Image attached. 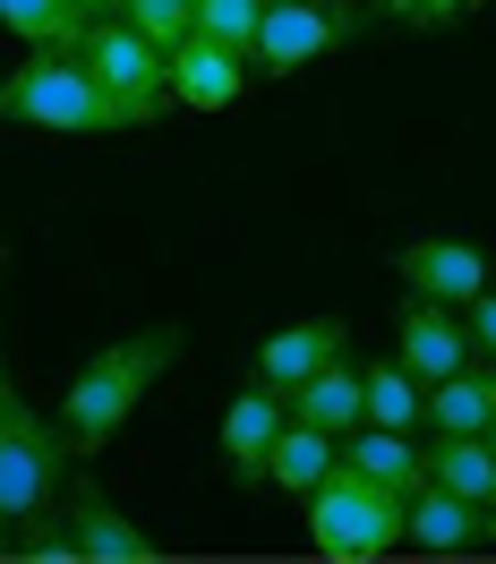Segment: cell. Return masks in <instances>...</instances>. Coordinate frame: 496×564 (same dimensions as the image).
Wrapping results in <instances>:
<instances>
[{
	"label": "cell",
	"mask_w": 496,
	"mask_h": 564,
	"mask_svg": "<svg viewBox=\"0 0 496 564\" xmlns=\"http://www.w3.org/2000/svg\"><path fill=\"white\" fill-rule=\"evenodd\" d=\"M180 351H188V334L180 325H145V334H120V343H104V351L86 359L69 377V393H61V436H69V454H104L120 427L138 420V402L163 377L180 368Z\"/></svg>",
	"instance_id": "1"
},
{
	"label": "cell",
	"mask_w": 496,
	"mask_h": 564,
	"mask_svg": "<svg viewBox=\"0 0 496 564\" xmlns=\"http://www.w3.org/2000/svg\"><path fill=\"white\" fill-rule=\"evenodd\" d=\"M0 120L52 129V138H111V129H120L111 95L86 77L77 52H35V61H18V69L0 77Z\"/></svg>",
	"instance_id": "2"
},
{
	"label": "cell",
	"mask_w": 496,
	"mask_h": 564,
	"mask_svg": "<svg viewBox=\"0 0 496 564\" xmlns=\"http://www.w3.org/2000/svg\"><path fill=\"white\" fill-rule=\"evenodd\" d=\"M69 462L77 454H69V436H61V420H43L35 402L18 393V377H0V522L52 513Z\"/></svg>",
	"instance_id": "3"
},
{
	"label": "cell",
	"mask_w": 496,
	"mask_h": 564,
	"mask_svg": "<svg viewBox=\"0 0 496 564\" xmlns=\"http://www.w3.org/2000/svg\"><path fill=\"white\" fill-rule=\"evenodd\" d=\"M402 530H411V496H386L377 479H359L343 445H334V470H325L317 488H309V539H317V556H386L402 547Z\"/></svg>",
	"instance_id": "4"
},
{
	"label": "cell",
	"mask_w": 496,
	"mask_h": 564,
	"mask_svg": "<svg viewBox=\"0 0 496 564\" xmlns=\"http://www.w3.org/2000/svg\"><path fill=\"white\" fill-rule=\"evenodd\" d=\"M77 61H86V77L111 95L120 129H145L154 111L172 104V52H163V43H145L129 18H86Z\"/></svg>",
	"instance_id": "5"
},
{
	"label": "cell",
	"mask_w": 496,
	"mask_h": 564,
	"mask_svg": "<svg viewBox=\"0 0 496 564\" xmlns=\"http://www.w3.org/2000/svg\"><path fill=\"white\" fill-rule=\"evenodd\" d=\"M352 26H359V0H266V26H257L248 61L266 77H291V69H309V61H325Z\"/></svg>",
	"instance_id": "6"
},
{
	"label": "cell",
	"mask_w": 496,
	"mask_h": 564,
	"mask_svg": "<svg viewBox=\"0 0 496 564\" xmlns=\"http://www.w3.org/2000/svg\"><path fill=\"white\" fill-rule=\"evenodd\" d=\"M393 359L420 377V386H436V377H454V368H471L479 359V343H471V317H454L445 300H402V317H393Z\"/></svg>",
	"instance_id": "7"
},
{
	"label": "cell",
	"mask_w": 496,
	"mask_h": 564,
	"mask_svg": "<svg viewBox=\"0 0 496 564\" xmlns=\"http://www.w3.org/2000/svg\"><path fill=\"white\" fill-rule=\"evenodd\" d=\"M393 274L411 282L420 300H445V308H471L479 291H488V248L471 240H445V231H428V240H402L393 248Z\"/></svg>",
	"instance_id": "8"
},
{
	"label": "cell",
	"mask_w": 496,
	"mask_h": 564,
	"mask_svg": "<svg viewBox=\"0 0 496 564\" xmlns=\"http://www.w3.org/2000/svg\"><path fill=\"white\" fill-rule=\"evenodd\" d=\"M248 95V52H231L223 35H180L172 43V104L188 111H231Z\"/></svg>",
	"instance_id": "9"
},
{
	"label": "cell",
	"mask_w": 496,
	"mask_h": 564,
	"mask_svg": "<svg viewBox=\"0 0 496 564\" xmlns=\"http://www.w3.org/2000/svg\"><path fill=\"white\" fill-rule=\"evenodd\" d=\"M291 420V393L283 386H240L231 393V411H223V462H231V479H248V488H266V454H274V436H283Z\"/></svg>",
	"instance_id": "10"
},
{
	"label": "cell",
	"mask_w": 496,
	"mask_h": 564,
	"mask_svg": "<svg viewBox=\"0 0 496 564\" xmlns=\"http://www.w3.org/2000/svg\"><path fill=\"white\" fill-rule=\"evenodd\" d=\"M69 530H77V547H86V564H154V539L95 479H69Z\"/></svg>",
	"instance_id": "11"
},
{
	"label": "cell",
	"mask_w": 496,
	"mask_h": 564,
	"mask_svg": "<svg viewBox=\"0 0 496 564\" xmlns=\"http://www.w3.org/2000/svg\"><path fill=\"white\" fill-rule=\"evenodd\" d=\"M343 351H352V325L343 317H300V325H283V334L257 343V377L291 393L300 377H317L325 359H343Z\"/></svg>",
	"instance_id": "12"
},
{
	"label": "cell",
	"mask_w": 496,
	"mask_h": 564,
	"mask_svg": "<svg viewBox=\"0 0 496 564\" xmlns=\"http://www.w3.org/2000/svg\"><path fill=\"white\" fill-rule=\"evenodd\" d=\"M488 539V513L471 505V496L436 488V479H420V496H411V530H402V547H428V556H462V547H479Z\"/></svg>",
	"instance_id": "13"
},
{
	"label": "cell",
	"mask_w": 496,
	"mask_h": 564,
	"mask_svg": "<svg viewBox=\"0 0 496 564\" xmlns=\"http://www.w3.org/2000/svg\"><path fill=\"white\" fill-rule=\"evenodd\" d=\"M488 420H496V359H471V368L428 386V427L436 436H488Z\"/></svg>",
	"instance_id": "14"
},
{
	"label": "cell",
	"mask_w": 496,
	"mask_h": 564,
	"mask_svg": "<svg viewBox=\"0 0 496 564\" xmlns=\"http://www.w3.org/2000/svg\"><path fill=\"white\" fill-rule=\"evenodd\" d=\"M291 420L325 427V436H352V427L368 420V402H359V368H352V351H343V359H325L317 377H300V386H291Z\"/></svg>",
	"instance_id": "15"
},
{
	"label": "cell",
	"mask_w": 496,
	"mask_h": 564,
	"mask_svg": "<svg viewBox=\"0 0 496 564\" xmlns=\"http://www.w3.org/2000/svg\"><path fill=\"white\" fill-rule=\"evenodd\" d=\"M343 462H352L359 479H377L386 496H420V479H428V462L411 454V436H402V427H368V420L343 436Z\"/></svg>",
	"instance_id": "16"
},
{
	"label": "cell",
	"mask_w": 496,
	"mask_h": 564,
	"mask_svg": "<svg viewBox=\"0 0 496 564\" xmlns=\"http://www.w3.org/2000/svg\"><path fill=\"white\" fill-rule=\"evenodd\" d=\"M420 462H428L436 488L471 496V505L488 513V496H496V445H488V436H436V427H428V454Z\"/></svg>",
	"instance_id": "17"
},
{
	"label": "cell",
	"mask_w": 496,
	"mask_h": 564,
	"mask_svg": "<svg viewBox=\"0 0 496 564\" xmlns=\"http://www.w3.org/2000/svg\"><path fill=\"white\" fill-rule=\"evenodd\" d=\"M334 445H343V436H325V427H309V420H283L274 454H266V488H283V496L309 505V488L334 470Z\"/></svg>",
	"instance_id": "18"
},
{
	"label": "cell",
	"mask_w": 496,
	"mask_h": 564,
	"mask_svg": "<svg viewBox=\"0 0 496 564\" xmlns=\"http://www.w3.org/2000/svg\"><path fill=\"white\" fill-rule=\"evenodd\" d=\"M359 402H368V427H402V436H411V427L428 420V386L402 359H368V368H359Z\"/></svg>",
	"instance_id": "19"
},
{
	"label": "cell",
	"mask_w": 496,
	"mask_h": 564,
	"mask_svg": "<svg viewBox=\"0 0 496 564\" xmlns=\"http://www.w3.org/2000/svg\"><path fill=\"white\" fill-rule=\"evenodd\" d=\"M0 26L35 52H77V35H86V18L69 0H0Z\"/></svg>",
	"instance_id": "20"
},
{
	"label": "cell",
	"mask_w": 496,
	"mask_h": 564,
	"mask_svg": "<svg viewBox=\"0 0 496 564\" xmlns=\"http://www.w3.org/2000/svg\"><path fill=\"white\" fill-rule=\"evenodd\" d=\"M120 18H129L145 43H163V52H172L180 35H197V0H120Z\"/></svg>",
	"instance_id": "21"
},
{
	"label": "cell",
	"mask_w": 496,
	"mask_h": 564,
	"mask_svg": "<svg viewBox=\"0 0 496 564\" xmlns=\"http://www.w3.org/2000/svg\"><path fill=\"white\" fill-rule=\"evenodd\" d=\"M197 26L223 35L231 52H257V26H266V0H197ZM257 69V61H248Z\"/></svg>",
	"instance_id": "22"
},
{
	"label": "cell",
	"mask_w": 496,
	"mask_h": 564,
	"mask_svg": "<svg viewBox=\"0 0 496 564\" xmlns=\"http://www.w3.org/2000/svg\"><path fill=\"white\" fill-rule=\"evenodd\" d=\"M479 0H377V18H393V26H411V35H445V26H462Z\"/></svg>",
	"instance_id": "23"
},
{
	"label": "cell",
	"mask_w": 496,
	"mask_h": 564,
	"mask_svg": "<svg viewBox=\"0 0 496 564\" xmlns=\"http://www.w3.org/2000/svg\"><path fill=\"white\" fill-rule=\"evenodd\" d=\"M18 556H26V564H86V547H77V530H61L52 513H35L26 539H18Z\"/></svg>",
	"instance_id": "24"
},
{
	"label": "cell",
	"mask_w": 496,
	"mask_h": 564,
	"mask_svg": "<svg viewBox=\"0 0 496 564\" xmlns=\"http://www.w3.org/2000/svg\"><path fill=\"white\" fill-rule=\"evenodd\" d=\"M471 343H479V359H496V282L471 300Z\"/></svg>",
	"instance_id": "25"
},
{
	"label": "cell",
	"mask_w": 496,
	"mask_h": 564,
	"mask_svg": "<svg viewBox=\"0 0 496 564\" xmlns=\"http://www.w3.org/2000/svg\"><path fill=\"white\" fill-rule=\"evenodd\" d=\"M77 18H120V0H69Z\"/></svg>",
	"instance_id": "26"
},
{
	"label": "cell",
	"mask_w": 496,
	"mask_h": 564,
	"mask_svg": "<svg viewBox=\"0 0 496 564\" xmlns=\"http://www.w3.org/2000/svg\"><path fill=\"white\" fill-rule=\"evenodd\" d=\"M488 539H496V496H488Z\"/></svg>",
	"instance_id": "27"
},
{
	"label": "cell",
	"mask_w": 496,
	"mask_h": 564,
	"mask_svg": "<svg viewBox=\"0 0 496 564\" xmlns=\"http://www.w3.org/2000/svg\"><path fill=\"white\" fill-rule=\"evenodd\" d=\"M488 445H496V420H488Z\"/></svg>",
	"instance_id": "28"
}]
</instances>
